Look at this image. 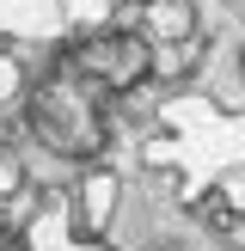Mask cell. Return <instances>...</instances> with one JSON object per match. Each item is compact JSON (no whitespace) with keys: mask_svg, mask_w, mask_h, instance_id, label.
I'll return each instance as SVG.
<instances>
[{"mask_svg":"<svg viewBox=\"0 0 245 251\" xmlns=\"http://www.w3.org/2000/svg\"><path fill=\"white\" fill-rule=\"evenodd\" d=\"M74 68L98 74V80H110V86H129V80L147 74V43H141V37H122V31L86 37V43L74 49Z\"/></svg>","mask_w":245,"mask_h":251,"instance_id":"1","label":"cell"},{"mask_svg":"<svg viewBox=\"0 0 245 251\" xmlns=\"http://www.w3.org/2000/svg\"><path fill=\"white\" fill-rule=\"evenodd\" d=\"M153 25H166L172 37H184V25H190V6H178V0H172V6H159V12H153Z\"/></svg>","mask_w":245,"mask_h":251,"instance_id":"2","label":"cell"},{"mask_svg":"<svg viewBox=\"0 0 245 251\" xmlns=\"http://www.w3.org/2000/svg\"><path fill=\"white\" fill-rule=\"evenodd\" d=\"M0 190H12V166H6V159H0Z\"/></svg>","mask_w":245,"mask_h":251,"instance_id":"3","label":"cell"}]
</instances>
